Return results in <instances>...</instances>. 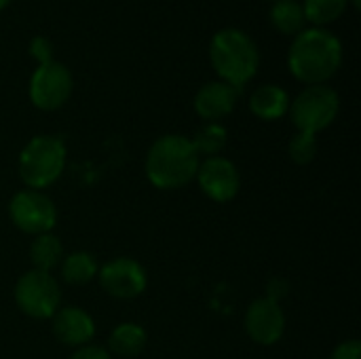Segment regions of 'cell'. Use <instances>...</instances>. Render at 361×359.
<instances>
[{"instance_id":"1","label":"cell","mask_w":361,"mask_h":359,"mask_svg":"<svg viewBox=\"0 0 361 359\" xmlns=\"http://www.w3.org/2000/svg\"><path fill=\"white\" fill-rule=\"evenodd\" d=\"M343 66L338 36L324 28H305L294 36L288 53V68L300 83L326 85Z\"/></svg>"},{"instance_id":"2","label":"cell","mask_w":361,"mask_h":359,"mask_svg":"<svg viewBox=\"0 0 361 359\" xmlns=\"http://www.w3.org/2000/svg\"><path fill=\"white\" fill-rule=\"evenodd\" d=\"M199 163L201 157L197 154L190 138L167 133L148 148L144 169L152 186L161 190H176L184 188L197 178Z\"/></svg>"},{"instance_id":"3","label":"cell","mask_w":361,"mask_h":359,"mask_svg":"<svg viewBox=\"0 0 361 359\" xmlns=\"http://www.w3.org/2000/svg\"><path fill=\"white\" fill-rule=\"evenodd\" d=\"M209 61L224 83L241 89L260 68V51L243 30L224 28L216 32L209 42Z\"/></svg>"},{"instance_id":"4","label":"cell","mask_w":361,"mask_h":359,"mask_svg":"<svg viewBox=\"0 0 361 359\" xmlns=\"http://www.w3.org/2000/svg\"><path fill=\"white\" fill-rule=\"evenodd\" d=\"M66 144L57 135H36L19 152V178L32 190L57 182L66 167Z\"/></svg>"},{"instance_id":"5","label":"cell","mask_w":361,"mask_h":359,"mask_svg":"<svg viewBox=\"0 0 361 359\" xmlns=\"http://www.w3.org/2000/svg\"><path fill=\"white\" fill-rule=\"evenodd\" d=\"M341 110L338 93L328 85H309L290 102V118L298 131L317 135L328 129Z\"/></svg>"},{"instance_id":"6","label":"cell","mask_w":361,"mask_h":359,"mask_svg":"<svg viewBox=\"0 0 361 359\" xmlns=\"http://www.w3.org/2000/svg\"><path fill=\"white\" fill-rule=\"evenodd\" d=\"M15 305L32 320H51L61 305V290L51 273L27 271L15 284Z\"/></svg>"},{"instance_id":"7","label":"cell","mask_w":361,"mask_h":359,"mask_svg":"<svg viewBox=\"0 0 361 359\" xmlns=\"http://www.w3.org/2000/svg\"><path fill=\"white\" fill-rule=\"evenodd\" d=\"M8 218L21 233L38 237L53 231L57 222V209L42 190L23 188L13 195L8 203Z\"/></svg>"},{"instance_id":"8","label":"cell","mask_w":361,"mask_h":359,"mask_svg":"<svg viewBox=\"0 0 361 359\" xmlns=\"http://www.w3.org/2000/svg\"><path fill=\"white\" fill-rule=\"evenodd\" d=\"M74 80L70 70L59 61L42 63L34 70L30 78V99L38 110L53 112L59 110L72 95Z\"/></svg>"},{"instance_id":"9","label":"cell","mask_w":361,"mask_h":359,"mask_svg":"<svg viewBox=\"0 0 361 359\" xmlns=\"http://www.w3.org/2000/svg\"><path fill=\"white\" fill-rule=\"evenodd\" d=\"M99 286L106 294L118 300H131L144 294L148 277L144 267L133 258H114L97 271Z\"/></svg>"},{"instance_id":"10","label":"cell","mask_w":361,"mask_h":359,"mask_svg":"<svg viewBox=\"0 0 361 359\" xmlns=\"http://www.w3.org/2000/svg\"><path fill=\"white\" fill-rule=\"evenodd\" d=\"M195 180L199 182L203 195L216 203L233 201L241 188V174L226 157H209L201 161Z\"/></svg>"},{"instance_id":"11","label":"cell","mask_w":361,"mask_h":359,"mask_svg":"<svg viewBox=\"0 0 361 359\" xmlns=\"http://www.w3.org/2000/svg\"><path fill=\"white\" fill-rule=\"evenodd\" d=\"M245 332L256 345L262 347L279 343L286 332V315L279 303L267 296L254 300L245 311Z\"/></svg>"},{"instance_id":"12","label":"cell","mask_w":361,"mask_h":359,"mask_svg":"<svg viewBox=\"0 0 361 359\" xmlns=\"http://www.w3.org/2000/svg\"><path fill=\"white\" fill-rule=\"evenodd\" d=\"M239 95H241V89L224 80H212V83H205L197 91L192 106L201 118H205L207 123H218L220 118H226L235 110Z\"/></svg>"},{"instance_id":"13","label":"cell","mask_w":361,"mask_h":359,"mask_svg":"<svg viewBox=\"0 0 361 359\" xmlns=\"http://www.w3.org/2000/svg\"><path fill=\"white\" fill-rule=\"evenodd\" d=\"M51 320L55 339L68 347H85L95 336V322L80 307H59Z\"/></svg>"},{"instance_id":"14","label":"cell","mask_w":361,"mask_h":359,"mask_svg":"<svg viewBox=\"0 0 361 359\" xmlns=\"http://www.w3.org/2000/svg\"><path fill=\"white\" fill-rule=\"evenodd\" d=\"M290 95L279 85H260L250 97V110L262 121H277L290 110Z\"/></svg>"},{"instance_id":"15","label":"cell","mask_w":361,"mask_h":359,"mask_svg":"<svg viewBox=\"0 0 361 359\" xmlns=\"http://www.w3.org/2000/svg\"><path fill=\"white\" fill-rule=\"evenodd\" d=\"M146 330L137 324H118L108 339V353L116 358H137L146 347Z\"/></svg>"},{"instance_id":"16","label":"cell","mask_w":361,"mask_h":359,"mask_svg":"<svg viewBox=\"0 0 361 359\" xmlns=\"http://www.w3.org/2000/svg\"><path fill=\"white\" fill-rule=\"evenodd\" d=\"M63 256H66V252H63L61 241L55 235H51V233L34 237V241L30 245L32 267L36 271H42V273H53L55 269H59Z\"/></svg>"},{"instance_id":"17","label":"cell","mask_w":361,"mask_h":359,"mask_svg":"<svg viewBox=\"0 0 361 359\" xmlns=\"http://www.w3.org/2000/svg\"><path fill=\"white\" fill-rule=\"evenodd\" d=\"M61 277L70 286H87L97 277V262L89 252H72L66 254L59 264Z\"/></svg>"},{"instance_id":"18","label":"cell","mask_w":361,"mask_h":359,"mask_svg":"<svg viewBox=\"0 0 361 359\" xmlns=\"http://www.w3.org/2000/svg\"><path fill=\"white\" fill-rule=\"evenodd\" d=\"M271 23L288 36H296L305 30L307 17L298 0H277L271 6Z\"/></svg>"},{"instance_id":"19","label":"cell","mask_w":361,"mask_h":359,"mask_svg":"<svg viewBox=\"0 0 361 359\" xmlns=\"http://www.w3.org/2000/svg\"><path fill=\"white\" fill-rule=\"evenodd\" d=\"M197 154L209 157H220V152L226 148L228 142V131L220 123H205L192 138H190Z\"/></svg>"},{"instance_id":"20","label":"cell","mask_w":361,"mask_h":359,"mask_svg":"<svg viewBox=\"0 0 361 359\" xmlns=\"http://www.w3.org/2000/svg\"><path fill=\"white\" fill-rule=\"evenodd\" d=\"M349 6V0H305L302 11L313 25H328L336 21Z\"/></svg>"},{"instance_id":"21","label":"cell","mask_w":361,"mask_h":359,"mask_svg":"<svg viewBox=\"0 0 361 359\" xmlns=\"http://www.w3.org/2000/svg\"><path fill=\"white\" fill-rule=\"evenodd\" d=\"M317 150H319L317 138L311 135V133H302V131H298L290 140V144H288V154H290V159L296 165H309V163H313L315 157H317Z\"/></svg>"},{"instance_id":"22","label":"cell","mask_w":361,"mask_h":359,"mask_svg":"<svg viewBox=\"0 0 361 359\" xmlns=\"http://www.w3.org/2000/svg\"><path fill=\"white\" fill-rule=\"evenodd\" d=\"M30 55L38 61V66L53 61V42L47 36H34L30 40Z\"/></svg>"},{"instance_id":"23","label":"cell","mask_w":361,"mask_h":359,"mask_svg":"<svg viewBox=\"0 0 361 359\" xmlns=\"http://www.w3.org/2000/svg\"><path fill=\"white\" fill-rule=\"evenodd\" d=\"M360 358H361L360 341H345V343H341V345L332 351V359H360Z\"/></svg>"},{"instance_id":"24","label":"cell","mask_w":361,"mask_h":359,"mask_svg":"<svg viewBox=\"0 0 361 359\" xmlns=\"http://www.w3.org/2000/svg\"><path fill=\"white\" fill-rule=\"evenodd\" d=\"M70 359H112V355L108 353V349L97 347V345H85L78 347Z\"/></svg>"},{"instance_id":"25","label":"cell","mask_w":361,"mask_h":359,"mask_svg":"<svg viewBox=\"0 0 361 359\" xmlns=\"http://www.w3.org/2000/svg\"><path fill=\"white\" fill-rule=\"evenodd\" d=\"M286 294H288V284L283 279H271L269 281V286H267V298L279 303Z\"/></svg>"},{"instance_id":"26","label":"cell","mask_w":361,"mask_h":359,"mask_svg":"<svg viewBox=\"0 0 361 359\" xmlns=\"http://www.w3.org/2000/svg\"><path fill=\"white\" fill-rule=\"evenodd\" d=\"M8 2H11V0H0V11H4V8L8 6Z\"/></svg>"},{"instance_id":"27","label":"cell","mask_w":361,"mask_h":359,"mask_svg":"<svg viewBox=\"0 0 361 359\" xmlns=\"http://www.w3.org/2000/svg\"><path fill=\"white\" fill-rule=\"evenodd\" d=\"M353 6H355V8H360V0H353Z\"/></svg>"},{"instance_id":"28","label":"cell","mask_w":361,"mask_h":359,"mask_svg":"<svg viewBox=\"0 0 361 359\" xmlns=\"http://www.w3.org/2000/svg\"><path fill=\"white\" fill-rule=\"evenodd\" d=\"M271 2H277V0H271Z\"/></svg>"}]
</instances>
